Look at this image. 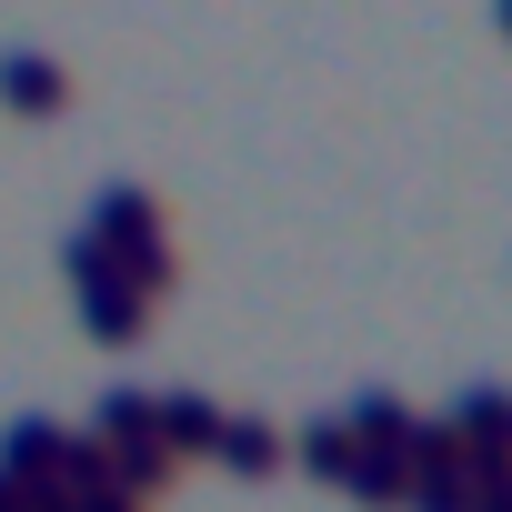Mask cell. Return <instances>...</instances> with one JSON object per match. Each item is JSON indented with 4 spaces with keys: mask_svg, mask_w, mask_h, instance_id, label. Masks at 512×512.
<instances>
[{
    "mask_svg": "<svg viewBox=\"0 0 512 512\" xmlns=\"http://www.w3.org/2000/svg\"><path fill=\"white\" fill-rule=\"evenodd\" d=\"M492 21H502V41H512V0H492Z\"/></svg>",
    "mask_w": 512,
    "mask_h": 512,
    "instance_id": "ba28073f",
    "label": "cell"
},
{
    "mask_svg": "<svg viewBox=\"0 0 512 512\" xmlns=\"http://www.w3.org/2000/svg\"><path fill=\"white\" fill-rule=\"evenodd\" d=\"M91 241L111 251V272L161 312V292H181V251H171V221H161V191L151 181H111L91 191Z\"/></svg>",
    "mask_w": 512,
    "mask_h": 512,
    "instance_id": "6da1fadb",
    "label": "cell"
},
{
    "mask_svg": "<svg viewBox=\"0 0 512 512\" xmlns=\"http://www.w3.org/2000/svg\"><path fill=\"white\" fill-rule=\"evenodd\" d=\"M211 462H231L241 482L282 472V422H262V412H221V432H211Z\"/></svg>",
    "mask_w": 512,
    "mask_h": 512,
    "instance_id": "5b68a950",
    "label": "cell"
},
{
    "mask_svg": "<svg viewBox=\"0 0 512 512\" xmlns=\"http://www.w3.org/2000/svg\"><path fill=\"white\" fill-rule=\"evenodd\" d=\"M61 272H71V292H81V332H91L101 352H131V342L151 332V302L111 272V251H101L91 231H61Z\"/></svg>",
    "mask_w": 512,
    "mask_h": 512,
    "instance_id": "7a4b0ae2",
    "label": "cell"
},
{
    "mask_svg": "<svg viewBox=\"0 0 512 512\" xmlns=\"http://www.w3.org/2000/svg\"><path fill=\"white\" fill-rule=\"evenodd\" d=\"M151 432H161V452H171V462H191V452H211L221 402H201V392H151Z\"/></svg>",
    "mask_w": 512,
    "mask_h": 512,
    "instance_id": "8992f818",
    "label": "cell"
},
{
    "mask_svg": "<svg viewBox=\"0 0 512 512\" xmlns=\"http://www.w3.org/2000/svg\"><path fill=\"white\" fill-rule=\"evenodd\" d=\"M352 452H362V442L342 432V412H322V422H302V442H282V462H302V472H312V482H332V492H342Z\"/></svg>",
    "mask_w": 512,
    "mask_h": 512,
    "instance_id": "52a82bcc",
    "label": "cell"
},
{
    "mask_svg": "<svg viewBox=\"0 0 512 512\" xmlns=\"http://www.w3.org/2000/svg\"><path fill=\"white\" fill-rule=\"evenodd\" d=\"M442 422H452L462 452H512V392H502V382H462Z\"/></svg>",
    "mask_w": 512,
    "mask_h": 512,
    "instance_id": "277c9868",
    "label": "cell"
},
{
    "mask_svg": "<svg viewBox=\"0 0 512 512\" xmlns=\"http://www.w3.org/2000/svg\"><path fill=\"white\" fill-rule=\"evenodd\" d=\"M0 101H11L21 121H51V111L71 101V71H61L51 51H0Z\"/></svg>",
    "mask_w": 512,
    "mask_h": 512,
    "instance_id": "3957f363",
    "label": "cell"
}]
</instances>
